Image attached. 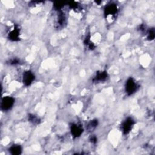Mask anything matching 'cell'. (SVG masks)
Here are the masks:
<instances>
[{"mask_svg":"<svg viewBox=\"0 0 155 155\" xmlns=\"http://www.w3.org/2000/svg\"><path fill=\"white\" fill-rule=\"evenodd\" d=\"M97 125H98V120L97 119H93L88 123V124L87 126V128L88 129V131H91L94 129H95L97 127Z\"/></svg>","mask_w":155,"mask_h":155,"instance_id":"obj_12","label":"cell"},{"mask_svg":"<svg viewBox=\"0 0 155 155\" xmlns=\"http://www.w3.org/2000/svg\"><path fill=\"white\" fill-rule=\"evenodd\" d=\"M83 131H84V130H83L82 126L79 124L72 123L70 125L71 134L74 138L79 137L82 134Z\"/></svg>","mask_w":155,"mask_h":155,"instance_id":"obj_6","label":"cell"},{"mask_svg":"<svg viewBox=\"0 0 155 155\" xmlns=\"http://www.w3.org/2000/svg\"><path fill=\"white\" fill-rule=\"evenodd\" d=\"M137 88H138L137 84H136L134 79L133 78H129L127 80L125 85V90L126 93L128 96L132 95L137 91Z\"/></svg>","mask_w":155,"mask_h":155,"instance_id":"obj_1","label":"cell"},{"mask_svg":"<svg viewBox=\"0 0 155 155\" xmlns=\"http://www.w3.org/2000/svg\"><path fill=\"white\" fill-rule=\"evenodd\" d=\"M15 104V99L11 96H5L2 99L1 108L2 111H6L10 110Z\"/></svg>","mask_w":155,"mask_h":155,"instance_id":"obj_3","label":"cell"},{"mask_svg":"<svg viewBox=\"0 0 155 155\" xmlns=\"http://www.w3.org/2000/svg\"><path fill=\"white\" fill-rule=\"evenodd\" d=\"M22 151V148L21 146L17 144H14L8 148L9 153L12 155H19L21 154Z\"/></svg>","mask_w":155,"mask_h":155,"instance_id":"obj_9","label":"cell"},{"mask_svg":"<svg viewBox=\"0 0 155 155\" xmlns=\"http://www.w3.org/2000/svg\"><path fill=\"white\" fill-rule=\"evenodd\" d=\"M135 124V121L131 117H127L121 125L122 131L124 134H128L131 130H132L134 125Z\"/></svg>","mask_w":155,"mask_h":155,"instance_id":"obj_2","label":"cell"},{"mask_svg":"<svg viewBox=\"0 0 155 155\" xmlns=\"http://www.w3.org/2000/svg\"><path fill=\"white\" fill-rule=\"evenodd\" d=\"M65 14L61 11H59V15H58V24L59 25L61 26L65 24Z\"/></svg>","mask_w":155,"mask_h":155,"instance_id":"obj_11","label":"cell"},{"mask_svg":"<svg viewBox=\"0 0 155 155\" xmlns=\"http://www.w3.org/2000/svg\"><path fill=\"white\" fill-rule=\"evenodd\" d=\"M154 37H155V32H154V29L153 28L149 30L148 32L147 39L149 41H152L154 39Z\"/></svg>","mask_w":155,"mask_h":155,"instance_id":"obj_14","label":"cell"},{"mask_svg":"<svg viewBox=\"0 0 155 155\" xmlns=\"http://www.w3.org/2000/svg\"><path fill=\"white\" fill-rule=\"evenodd\" d=\"M35 76L31 71L27 70L24 72L22 74V82L25 86H30L35 81Z\"/></svg>","mask_w":155,"mask_h":155,"instance_id":"obj_4","label":"cell"},{"mask_svg":"<svg viewBox=\"0 0 155 155\" xmlns=\"http://www.w3.org/2000/svg\"><path fill=\"white\" fill-rule=\"evenodd\" d=\"M67 3L68 2L66 1H56L53 3V7L55 10L60 11Z\"/></svg>","mask_w":155,"mask_h":155,"instance_id":"obj_10","label":"cell"},{"mask_svg":"<svg viewBox=\"0 0 155 155\" xmlns=\"http://www.w3.org/2000/svg\"><path fill=\"white\" fill-rule=\"evenodd\" d=\"M28 117V120L34 125H37L40 122L39 119L36 116H35L34 114H29Z\"/></svg>","mask_w":155,"mask_h":155,"instance_id":"obj_13","label":"cell"},{"mask_svg":"<svg viewBox=\"0 0 155 155\" xmlns=\"http://www.w3.org/2000/svg\"><path fill=\"white\" fill-rule=\"evenodd\" d=\"M118 11L117 6L114 3H110L106 5L104 8V14L105 18L109 15H115L117 14Z\"/></svg>","mask_w":155,"mask_h":155,"instance_id":"obj_5","label":"cell"},{"mask_svg":"<svg viewBox=\"0 0 155 155\" xmlns=\"http://www.w3.org/2000/svg\"><path fill=\"white\" fill-rule=\"evenodd\" d=\"M19 35H20V30L18 25H15L14 26V28L10 31L8 35V38L10 41H18L19 40Z\"/></svg>","mask_w":155,"mask_h":155,"instance_id":"obj_7","label":"cell"},{"mask_svg":"<svg viewBox=\"0 0 155 155\" xmlns=\"http://www.w3.org/2000/svg\"><path fill=\"white\" fill-rule=\"evenodd\" d=\"M97 137L95 136V135H91L90 137V141L93 143V144H95L96 142H97Z\"/></svg>","mask_w":155,"mask_h":155,"instance_id":"obj_17","label":"cell"},{"mask_svg":"<svg viewBox=\"0 0 155 155\" xmlns=\"http://www.w3.org/2000/svg\"><path fill=\"white\" fill-rule=\"evenodd\" d=\"M67 4L68 5L69 7H70L71 9H73V10H76V9L78 8V7H79L78 3H77V2H75V1H70V2H68Z\"/></svg>","mask_w":155,"mask_h":155,"instance_id":"obj_15","label":"cell"},{"mask_svg":"<svg viewBox=\"0 0 155 155\" xmlns=\"http://www.w3.org/2000/svg\"><path fill=\"white\" fill-rule=\"evenodd\" d=\"M108 78V74L106 71H98L96 73L95 76L94 77L93 81V82H103L105 81Z\"/></svg>","mask_w":155,"mask_h":155,"instance_id":"obj_8","label":"cell"},{"mask_svg":"<svg viewBox=\"0 0 155 155\" xmlns=\"http://www.w3.org/2000/svg\"><path fill=\"white\" fill-rule=\"evenodd\" d=\"M10 65H18L19 64L20 62V61L17 59V58H13L10 61Z\"/></svg>","mask_w":155,"mask_h":155,"instance_id":"obj_16","label":"cell"}]
</instances>
